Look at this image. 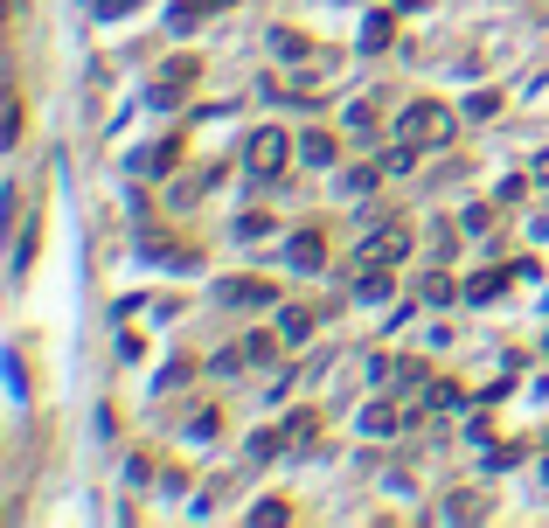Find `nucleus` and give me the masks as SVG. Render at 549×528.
<instances>
[{"label":"nucleus","mask_w":549,"mask_h":528,"mask_svg":"<svg viewBox=\"0 0 549 528\" xmlns=\"http://www.w3.org/2000/svg\"><path fill=\"white\" fill-rule=\"evenodd\" d=\"M355 292H362V299H390V278H383V271H376V264H369V278H362V285H355Z\"/></svg>","instance_id":"obj_12"},{"label":"nucleus","mask_w":549,"mask_h":528,"mask_svg":"<svg viewBox=\"0 0 549 528\" xmlns=\"http://www.w3.org/2000/svg\"><path fill=\"white\" fill-rule=\"evenodd\" d=\"M292 153H299V139H285L278 126H265V132H251V146H244V167H251V174H278Z\"/></svg>","instance_id":"obj_2"},{"label":"nucleus","mask_w":549,"mask_h":528,"mask_svg":"<svg viewBox=\"0 0 549 528\" xmlns=\"http://www.w3.org/2000/svg\"><path fill=\"white\" fill-rule=\"evenodd\" d=\"M501 285H508V271H480V278L466 285V299H473V306H487V299H494Z\"/></svg>","instance_id":"obj_8"},{"label":"nucleus","mask_w":549,"mask_h":528,"mask_svg":"<svg viewBox=\"0 0 549 528\" xmlns=\"http://www.w3.org/2000/svg\"><path fill=\"white\" fill-rule=\"evenodd\" d=\"M216 7H230V0H181V7L167 14V28H195V21H209Z\"/></svg>","instance_id":"obj_6"},{"label":"nucleus","mask_w":549,"mask_h":528,"mask_svg":"<svg viewBox=\"0 0 549 528\" xmlns=\"http://www.w3.org/2000/svg\"><path fill=\"white\" fill-rule=\"evenodd\" d=\"M362 49H390V21H383V14L362 28Z\"/></svg>","instance_id":"obj_10"},{"label":"nucleus","mask_w":549,"mask_h":528,"mask_svg":"<svg viewBox=\"0 0 549 528\" xmlns=\"http://www.w3.org/2000/svg\"><path fill=\"white\" fill-rule=\"evenodd\" d=\"M299 160H313V167H334V132H306V139H299Z\"/></svg>","instance_id":"obj_7"},{"label":"nucleus","mask_w":549,"mask_h":528,"mask_svg":"<svg viewBox=\"0 0 549 528\" xmlns=\"http://www.w3.org/2000/svg\"><path fill=\"white\" fill-rule=\"evenodd\" d=\"M445 139H452V112H445V105H431V98L404 105V119H397V146H404V153H417V146H445Z\"/></svg>","instance_id":"obj_1"},{"label":"nucleus","mask_w":549,"mask_h":528,"mask_svg":"<svg viewBox=\"0 0 549 528\" xmlns=\"http://www.w3.org/2000/svg\"><path fill=\"white\" fill-rule=\"evenodd\" d=\"M466 112H473V119H494V112H501V91H480V98H466Z\"/></svg>","instance_id":"obj_11"},{"label":"nucleus","mask_w":549,"mask_h":528,"mask_svg":"<svg viewBox=\"0 0 549 528\" xmlns=\"http://www.w3.org/2000/svg\"><path fill=\"white\" fill-rule=\"evenodd\" d=\"M313 334V313H285V341H306Z\"/></svg>","instance_id":"obj_13"},{"label":"nucleus","mask_w":549,"mask_h":528,"mask_svg":"<svg viewBox=\"0 0 549 528\" xmlns=\"http://www.w3.org/2000/svg\"><path fill=\"white\" fill-rule=\"evenodd\" d=\"M543 473H549V466H543Z\"/></svg>","instance_id":"obj_15"},{"label":"nucleus","mask_w":549,"mask_h":528,"mask_svg":"<svg viewBox=\"0 0 549 528\" xmlns=\"http://www.w3.org/2000/svg\"><path fill=\"white\" fill-rule=\"evenodd\" d=\"M272 299H278L272 278H230L223 285V306H272Z\"/></svg>","instance_id":"obj_5"},{"label":"nucleus","mask_w":549,"mask_h":528,"mask_svg":"<svg viewBox=\"0 0 549 528\" xmlns=\"http://www.w3.org/2000/svg\"><path fill=\"white\" fill-rule=\"evenodd\" d=\"M404 251H411V230H397V223H390V230H369V237H362V264H397Z\"/></svg>","instance_id":"obj_3"},{"label":"nucleus","mask_w":549,"mask_h":528,"mask_svg":"<svg viewBox=\"0 0 549 528\" xmlns=\"http://www.w3.org/2000/svg\"><path fill=\"white\" fill-rule=\"evenodd\" d=\"M272 49H278V56H306V35H292V28H285V35H272Z\"/></svg>","instance_id":"obj_14"},{"label":"nucleus","mask_w":549,"mask_h":528,"mask_svg":"<svg viewBox=\"0 0 549 528\" xmlns=\"http://www.w3.org/2000/svg\"><path fill=\"white\" fill-rule=\"evenodd\" d=\"M285 264H292V271H320V264H327V237H320V230H299V237L285 244Z\"/></svg>","instance_id":"obj_4"},{"label":"nucleus","mask_w":549,"mask_h":528,"mask_svg":"<svg viewBox=\"0 0 549 528\" xmlns=\"http://www.w3.org/2000/svg\"><path fill=\"white\" fill-rule=\"evenodd\" d=\"M278 355V334H251V341H244V362H272Z\"/></svg>","instance_id":"obj_9"}]
</instances>
